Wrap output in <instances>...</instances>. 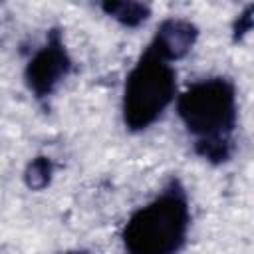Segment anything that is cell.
I'll return each mask as SVG.
<instances>
[{"label":"cell","instance_id":"obj_1","mask_svg":"<svg viewBox=\"0 0 254 254\" xmlns=\"http://www.w3.org/2000/svg\"><path fill=\"white\" fill-rule=\"evenodd\" d=\"M190 210L179 181H171L165 190L145 206L137 208L125 228L123 246L127 254H177L189 232Z\"/></svg>","mask_w":254,"mask_h":254},{"label":"cell","instance_id":"obj_7","mask_svg":"<svg viewBox=\"0 0 254 254\" xmlns=\"http://www.w3.org/2000/svg\"><path fill=\"white\" fill-rule=\"evenodd\" d=\"M54 175V165L48 157H36L28 163L26 173H24V183L32 190H42L52 183Z\"/></svg>","mask_w":254,"mask_h":254},{"label":"cell","instance_id":"obj_3","mask_svg":"<svg viewBox=\"0 0 254 254\" xmlns=\"http://www.w3.org/2000/svg\"><path fill=\"white\" fill-rule=\"evenodd\" d=\"M177 113L196 141L230 139L238 119L236 87L226 77L200 79L179 97Z\"/></svg>","mask_w":254,"mask_h":254},{"label":"cell","instance_id":"obj_5","mask_svg":"<svg viewBox=\"0 0 254 254\" xmlns=\"http://www.w3.org/2000/svg\"><path fill=\"white\" fill-rule=\"evenodd\" d=\"M196 38H198V30L192 22L183 18H169L161 22V26L157 28V34L149 50H153L157 56H161L171 64L185 58L192 50Z\"/></svg>","mask_w":254,"mask_h":254},{"label":"cell","instance_id":"obj_2","mask_svg":"<svg viewBox=\"0 0 254 254\" xmlns=\"http://www.w3.org/2000/svg\"><path fill=\"white\" fill-rule=\"evenodd\" d=\"M175 93H177L175 67L147 48L145 54L129 71L125 81V89H123L125 125L131 131H143L151 127L173 103Z\"/></svg>","mask_w":254,"mask_h":254},{"label":"cell","instance_id":"obj_9","mask_svg":"<svg viewBox=\"0 0 254 254\" xmlns=\"http://www.w3.org/2000/svg\"><path fill=\"white\" fill-rule=\"evenodd\" d=\"M60 254H87L83 250H67V252H60Z\"/></svg>","mask_w":254,"mask_h":254},{"label":"cell","instance_id":"obj_8","mask_svg":"<svg viewBox=\"0 0 254 254\" xmlns=\"http://www.w3.org/2000/svg\"><path fill=\"white\" fill-rule=\"evenodd\" d=\"M250 26H252V16H250V8L242 14V16H238V22H236V36L238 38H242L244 34H248L250 32Z\"/></svg>","mask_w":254,"mask_h":254},{"label":"cell","instance_id":"obj_6","mask_svg":"<svg viewBox=\"0 0 254 254\" xmlns=\"http://www.w3.org/2000/svg\"><path fill=\"white\" fill-rule=\"evenodd\" d=\"M101 8L107 16H111L113 20L127 28L141 26L151 14V8L141 2H103Z\"/></svg>","mask_w":254,"mask_h":254},{"label":"cell","instance_id":"obj_4","mask_svg":"<svg viewBox=\"0 0 254 254\" xmlns=\"http://www.w3.org/2000/svg\"><path fill=\"white\" fill-rule=\"evenodd\" d=\"M69 71L71 58L65 50V44L60 32H52L48 36V42L30 58L24 79L28 89L38 99H44L58 89V85L69 75Z\"/></svg>","mask_w":254,"mask_h":254}]
</instances>
